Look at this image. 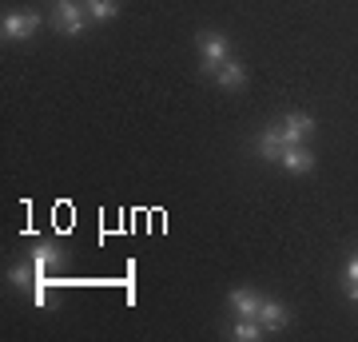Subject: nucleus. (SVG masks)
I'll list each match as a JSON object with an SVG mask.
<instances>
[{
    "label": "nucleus",
    "instance_id": "1",
    "mask_svg": "<svg viewBox=\"0 0 358 342\" xmlns=\"http://www.w3.org/2000/svg\"><path fill=\"white\" fill-rule=\"evenodd\" d=\"M88 24V13H84V0H56L52 4V28L60 36H80Z\"/></svg>",
    "mask_w": 358,
    "mask_h": 342
},
{
    "label": "nucleus",
    "instance_id": "2",
    "mask_svg": "<svg viewBox=\"0 0 358 342\" xmlns=\"http://www.w3.org/2000/svg\"><path fill=\"white\" fill-rule=\"evenodd\" d=\"M231 60V44L223 32H199V68L207 76H215L219 68Z\"/></svg>",
    "mask_w": 358,
    "mask_h": 342
},
{
    "label": "nucleus",
    "instance_id": "3",
    "mask_svg": "<svg viewBox=\"0 0 358 342\" xmlns=\"http://www.w3.org/2000/svg\"><path fill=\"white\" fill-rule=\"evenodd\" d=\"M32 32H40L36 13H4L0 16V36L4 40H28Z\"/></svg>",
    "mask_w": 358,
    "mask_h": 342
},
{
    "label": "nucleus",
    "instance_id": "4",
    "mask_svg": "<svg viewBox=\"0 0 358 342\" xmlns=\"http://www.w3.org/2000/svg\"><path fill=\"white\" fill-rule=\"evenodd\" d=\"M279 124H282V140H287V148L307 143L310 136H315V115H307V112H287Z\"/></svg>",
    "mask_w": 358,
    "mask_h": 342
},
{
    "label": "nucleus",
    "instance_id": "5",
    "mask_svg": "<svg viewBox=\"0 0 358 342\" xmlns=\"http://www.w3.org/2000/svg\"><path fill=\"white\" fill-rule=\"evenodd\" d=\"M255 152L263 164H279L282 152H287V140H282V124L263 127V136H255Z\"/></svg>",
    "mask_w": 358,
    "mask_h": 342
},
{
    "label": "nucleus",
    "instance_id": "6",
    "mask_svg": "<svg viewBox=\"0 0 358 342\" xmlns=\"http://www.w3.org/2000/svg\"><path fill=\"white\" fill-rule=\"evenodd\" d=\"M227 306L235 311L239 318H259V306H263V294L251 291V287H235L227 294Z\"/></svg>",
    "mask_w": 358,
    "mask_h": 342
},
{
    "label": "nucleus",
    "instance_id": "7",
    "mask_svg": "<svg viewBox=\"0 0 358 342\" xmlns=\"http://www.w3.org/2000/svg\"><path fill=\"white\" fill-rule=\"evenodd\" d=\"M291 176H307V171H315V152L310 148H303V143H294V148H287L282 152V159H279Z\"/></svg>",
    "mask_w": 358,
    "mask_h": 342
},
{
    "label": "nucleus",
    "instance_id": "8",
    "mask_svg": "<svg viewBox=\"0 0 358 342\" xmlns=\"http://www.w3.org/2000/svg\"><path fill=\"white\" fill-rule=\"evenodd\" d=\"M259 322H263V330H282L287 322H291V311H287L279 299H263V306H259Z\"/></svg>",
    "mask_w": 358,
    "mask_h": 342
},
{
    "label": "nucleus",
    "instance_id": "9",
    "mask_svg": "<svg viewBox=\"0 0 358 342\" xmlns=\"http://www.w3.org/2000/svg\"><path fill=\"white\" fill-rule=\"evenodd\" d=\"M215 84H219V88H227V92H239V88L247 84V68H243L239 60H227V64L215 72Z\"/></svg>",
    "mask_w": 358,
    "mask_h": 342
},
{
    "label": "nucleus",
    "instance_id": "10",
    "mask_svg": "<svg viewBox=\"0 0 358 342\" xmlns=\"http://www.w3.org/2000/svg\"><path fill=\"white\" fill-rule=\"evenodd\" d=\"M28 259H32V266H36V275L44 279V275H48L52 266H56V259H60V251H56L52 243H40V247H32V255H28Z\"/></svg>",
    "mask_w": 358,
    "mask_h": 342
},
{
    "label": "nucleus",
    "instance_id": "11",
    "mask_svg": "<svg viewBox=\"0 0 358 342\" xmlns=\"http://www.w3.org/2000/svg\"><path fill=\"white\" fill-rule=\"evenodd\" d=\"M84 13H88V20L103 24V20H112L120 13V0H84Z\"/></svg>",
    "mask_w": 358,
    "mask_h": 342
},
{
    "label": "nucleus",
    "instance_id": "12",
    "mask_svg": "<svg viewBox=\"0 0 358 342\" xmlns=\"http://www.w3.org/2000/svg\"><path fill=\"white\" fill-rule=\"evenodd\" d=\"M8 283H13V287H20V291L36 287L40 275H36V266H32V259H28V263H20V266H13V271H8Z\"/></svg>",
    "mask_w": 358,
    "mask_h": 342
},
{
    "label": "nucleus",
    "instance_id": "13",
    "mask_svg": "<svg viewBox=\"0 0 358 342\" xmlns=\"http://www.w3.org/2000/svg\"><path fill=\"white\" fill-rule=\"evenodd\" d=\"M259 334H263V322H259V318H239V322L231 327V339H239V342H255Z\"/></svg>",
    "mask_w": 358,
    "mask_h": 342
},
{
    "label": "nucleus",
    "instance_id": "14",
    "mask_svg": "<svg viewBox=\"0 0 358 342\" xmlns=\"http://www.w3.org/2000/svg\"><path fill=\"white\" fill-rule=\"evenodd\" d=\"M343 279H346V299H350V303H358V255L346 263Z\"/></svg>",
    "mask_w": 358,
    "mask_h": 342
},
{
    "label": "nucleus",
    "instance_id": "15",
    "mask_svg": "<svg viewBox=\"0 0 358 342\" xmlns=\"http://www.w3.org/2000/svg\"><path fill=\"white\" fill-rule=\"evenodd\" d=\"M32 303H36V306H52V303H56V294L48 291V283H44V279L32 287Z\"/></svg>",
    "mask_w": 358,
    "mask_h": 342
}]
</instances>
